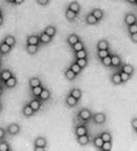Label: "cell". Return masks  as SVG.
<instances>
[{
	"label": "cell",
	"instance_id": "6da1fadb",
	"mask_svg": "<svg viewBox=\"0 0 137 151\" xmlns=\"http://www.w3.org/2000/svg\"><path fill=\"white\" fill-rule=\"evenodd\" d=\"M78 118H79L80 120L83 122H87L92 119V112L91 111L87 108H83L81 110H79L77 113Z\"/></svg>",
	"mask_w": 137,
	"mask_h": 151
},
{
	"label": "cell",
	"instance_id": "7a4b0ae2",
	"mask_svg": "<svg viewBox=\"0 0 137 151\" xmlns=\"http://www.w3.org/2000/svg\"><path fill=\"white\" fill-rule=\"evenodd\" d=\"M93 118V121L94 124H97V125H103L104 123L106 122V114L104 112H97L94 113V115H92Z\"/></svg>",
	"mask_w": 137,
	"mask_h": 151
},
{
	"label": "cell",
	"instance_id": "3957f363",
	"mask_svg": "<svg viewBox=\"0 0 137 151\" xmlns=\"http://www.w3.org/2000/svg\"><path fill=\"white\" fill-rule=\"evenodd\" d=\"M7 132L12 136H14V135H17L20 133L21 131V127L20 125L16 124V123H12V124H9L8 127H7Z\"/></svg>",
	"mask_w": 137,
	"mask_h": 151
},
{
	"label": "cell",
	"instance_id": "277c9868",
	"mask_svg": "<svg viewBox=\"0 0 137 151\" xmlns=\"http://www.w3.org/2000/svg\"><path fill=\"white\" fill-rule=\"evenodd\" d=\"M28 104H30V107L33 109V111H34L35 112L39 111L42 109V106H43V102L38 97L31 99V100L28 102Z\"/></svg>",
	"mask_w": 137,
	"mask_h": 151
},
{
	"label": "cell",
	"instance_id": "5b68a950",
	"mask_svg": "<svg viewBox=\"0 0 137 151\" xmlns=\"http://www.w3.org/2000/svg\"><path fill=\"white\" fill-rule=\"evenodd\" d=\"M35 111H33V109L30 107V105L28 103L25 104L24 107L22 108V114L25 117H31L34 115Z\"/></svg>",
	"mask_w": 137,
	"mask_h": 151
},
{
	"label": "cell",
	"instance_id": "8992f818",
	"mask_svg": "<svg viewBox=\"0 0 137 151\" xmlns=\"http://www.w3.org/2000/svg\"><path fill=\"white\" fill-rule=\"evenodd\" d=\"M38 146H40V147H45L46 148L47 146V141L45 137L43 136H39L37 137L35 139L34 143H33V147H38Z\"/></svg>",
	"mask_w": 137,
	"mask_h": 151
},
{
	"label": "cell",
	"instance_id": "52a82bcc",
	"mask_svg": "<svg viewBox=\"0 0 137 151\" xmlns=\"http://www.w3.org/2000/svg\"><path fill=\"white\" fill-rule=\"evenodd\" d=\"M78 103H79V99L75 98L74 96H72L69 93L67 94V96H66V97H65V104H66V106H67V107L73 108L75 106H77Z\"/></svg>",
	"mask_w": 137,
	"mask_h": 151
},
{
	"label": "cell",
	"instance_id": "ba28073f",
	"mask_svg": "<svg viewBox=\"0 0 137 151\" xmlns=\"http://www.w3.org/2000/svg\"><path fill=\"white\" fill-rule=\"evenodd\" d=\"M88 134V129L87 127L84 125H79L77 127H75V135L76 136H81V135H85Z\"/></svg>",
	"mask_w": 137,
	"mask_h": 151
},
{
	"label": "cell",
	"instance_id": "9c48e42d",
	"mask_svg": "<svg viewBox=\"0 0 137 151\" xmlns=\"http://www.w3.org/2000/svg\"><path fill=\"white\" fill-rule=\"evenodd\" d=\"M41 44L39 40V35L36 34H31L27 36V45H39Z\"/></svg>",
	"mask_w": 137,
	"mask_h": 151
},
{
	"label": "cell",
	"instance_id": "30bf717a",
	"mask_svg": "<svg viewBox=\"0 0 137 151\" xmlns=\"http://www.w3.org/2000/svg\"><path fill=\"white\" fill-rule=\"evenodd\" d=\"M124 22L127 26H131L137 22V18L134 13H127L124 18Z\"/></svg>",
	"mask_w": 137,
	"mask_h": 151
},
{
	"label": "cell",
	"instance_id": "8fae6325",
	"mask_svg": "<svg viewBox=\"0 0 137 151\" xmlns=\"http://www.w3.org/2000/svg\"><path fill=\"white\" fill-rule=\"evenodd\" d=\"M50 97H51V93H50L49 90L46 89V88H44V90H43L42 93H40V96H38V98H39L42 102L49 100Z\"/></svg>",
	"mask_w": 137,
	"mask_h": 151
},
{
	"label": "cell",
	"instance_id": "7c38bea8",
	"mask_svg": "<svg viewBox=\"0 0 137 151\" xmlns=\"http://www.w3.org/2000/svg\"><path fill=\"white\" fill-rule=\"evenodd\" d=\"M39 40H40V42L43 45H47V44H49V42H51L52 41V37L49 36L48 34H46V33L44 31V32H42L40 33V35H39Z\"/></svg>",
	"mask_w": 137,
	"mask_h": 151
},
{
	"label": "cell",
	"instance_id": "4fadbf2b",
	"mask_svg": "<svg viewBox=\"0 0 137 151\" xmlns=\"http://www.w3.org/2000/svg\"><path fill=\"white\" fill-rule=\"evenodd\" d=\"M12 76H13V74H12V72L11 70H9V69L2 70L1 72H0V79H1L3 82H5L9 78H12Z\"/></svg>",
	"mask_w": 137,
	"mask_h": 151
},
{
	"label": "cell",
	"instance_id": "5bb4252c",
	"mask_svg": "<svg viewBox=\"0 0 137 151\" xmlns=\"http://www.w3.org/2000/svg\"><path fill=\"white\" fill-rule=\"evenodd\" d=\"M77 142H78V144L80 145H87L90 143V137L88 136V134L78 136L77 137Z\"/></svg>",
	"mask_w": 137,
	"mask_h": 151
},
{
	"label": "cell",
	"instance_id": "9a60e30c",
	"mask_svg": "<svg viewBox=\"0 0 137 151\" xmlns=\"http://www.w3.org/2000/svg\"><path fill=\"white\" fill-rule=\"evenodd\" d=\"M42 85V80L37 78V77H34V78H31L28 79V86L30 88H34V87H37V86H40Z\"/></svg>",
	"mask_w": 137,
	"mask_h": 151
},
{
	"label": "cell",
	"instance_id": "2e32d148",
	"mask_svg": "<svg viewBox=\"0 0 137 151\" xmlns=\"http://www.w3.org/2000/svg\"><path fill=\"white\" fill-rule=\"evenodd\" d=\"M12 48V47L9 46V45H7L6 42H0V54L6 55V54H8V53L11 52Z\"/></svg>",
	"mask_w": 137,
	"mask_h": 151
},
{
	"label": "cell",
	"instance_id": "e0dca14e",
	"mask_svg": "<svg viewBox=\"0 0 137 151\" xmlns=\"http://www.w3.org/2000/svg\"><path fill=\"white\" fill-rule=\"evenodd\" d=\"M26 51L30 55H35L39 51V45H26Z\"/></svg>",
	"mask_w": 137,
	"mask_h": 151
},
{
	"label": "cell",
	"instance_id": "ac0fdd59",
	"mask_svg": "<svg viewBox=\"0 0 137 151\" xmlns=\"http://www.w3.org/2000/svg\"><path fill=\"white\" fill-rule=\"evenodd\" d=\"M4 83H5V85H6L7 88H9V89L14 88V87L16 86V84H17V78H16L15 76H12V78H9Z\"/></svg>",
	"mask_w": 137,
	"mask_h": 151
},
{
	"label": "cell",
	"instance_id": "d6986e66",
	"mask_svg": "<svg viewBox=\"0 0 137 151\" xmlns=\"http://www.w3.org/2000/svg\"><path fill=\"white\" fill-rule=\"evenodd\" d=\"M112 58V67H119L121 66V58L116 54L111 55Z\"/></svg>",
	"mask_w": 137,
	"mask_h": 151
},
{
	"label": "cell",
	"instance_id": "ffe728a7",
	"mask_svg": "<svg viewBox=\"0 0 137 151\" xmlns=\"http://www.w3.org/2000/svg\"><path fill=\"white\" fill-rule=\"evenodd\" d=\"M64 15H65V18L67 19L68 21H70V22L74 21L75 19L77 18V13H76L75 12H73V11H71V9H65Z\"/></svg>",
	"mask_w": 137,
	"mask_h": 151
},
{
	"label": "cell",
	"instance_id": "44dd1931",
	"mask_svg": "<svg viewBox=\"0 0 137 151\" xmlns=\"http://www.w3.org/2000/svg\"><path fill=\"white\" fill-rule=\"evenodd\" d=\"M79 41V37L77 35V34H74V33H72V34H70L67 39H66V42H67V44L71 46H73L76 42Z\"/></svg>",
	"mask_w": 137,
	"mask_h": 151
},
{
	"label": "cell",
	"instance_id": "7402d4cb",
	"mask_svg": "<svg viewBox=\"0 0 137 151\" xmlns=\"http://www.w3.org/2000/svg\"><path fill=\"white\" fill-rule=\"evenodd\" d=\"M3 42H6V44L9 45V46L13 47L16 45V38L13 35H7L6 37H5V39L3 40Z\"/></svg>",
	"mask_w": 137,
	"mask_h": 151
},
{
	"label": "cell",
	"instance_id": "603a6c76",
	"mask_svg": "<svg viewBox=\"0 0 137 151\" xmlns=\"http://www.w3.org/2000/svg\"><path fill=\"white\" fill-rule=\"evenodd\" d=\"M69 94H71L72 96H74L75 98H77L79 100L82 96V92H81V90L79 88H73L69 91Z\"/></svg>",
	"mask_w": 137,
	"mask_h": 151
},
{
	"label": "cell",
	"instance_id": "cb8c5ba5",
	"mask_svg": "<svg viewBox=\"0 0 137 151\" xmlns=\"http://www.w3.org/2000/svg\"><path fill=\"white\" fill-rule=\"evenodd\" d=\"M111 80H112V84H115V85H121V84L123 83L119 72H118V73H113V74L112 75Z\"/></svg>",
	"mask_w": 137,
	"mask_h": 151
},
{
	"label": "cell",
	"instance_id": "d4e9b609",
	"mask_svg": "<svg viewBox=\"0 0 137 151\" xmlns=\"http://www.w3.org/2000/svg\"><path fill=\"white\" fill-rule=\"evenodd\" d=\"M121 71L123 72H126L130 75H132L134 73V67L131 64H128V63H124L121 65Z\"/></svg>",
	"mask_w": 137,
	"mask_h": 151
},
{
	"label": "cell",
	"instance_id": "484cf974",
	"mask_svg": "<svg viewBox=\"0 0 137 151\" xmlns=\"http://www.w3.org/2000/svg\"><path fill=\"white\" fill-rule=\"evenodd\" d=\"M85 22H86L88 25H97L99 22V20H97L92 13H89L88 15L85 17Z\"/></svg>",
	"mask_w": 137,
	"mask_h": 151
},
{
	"label": "cell",
	"instance_id": "4316f807",
	"mask_svg": "<svg viewBox=\"0 0 137 151\" xmlns=\"http://www.w3.org/2000/svg\"><path fill=\"white\" fill-rule=\"evenodd\" d=\"M67 9H71V11L75 12L76 13H79L80 12V5L77 2V1H74V2H71L68 6H67Z\"/></svg>",
	"mask_w": 137,
	"mask_h": 151
},
{
	"label": "cell",
	"instance_id": "83f0119b",
	"mask_svg": "<svg viewBox=\"0 0 137 151\" xmlns=\"http://www.w3.org/2000/svg\"><path fill=\"white\" fill-rule=\"evenodd\" d=\"M103 143H104V142H103L102 138L99 135L97 137H96V138H94V140H93V145H94V146L97 149H98V150L101 149V146H102Z\"/></svg>",
	"mask_w": 137,
	"mask_h": 151
},
{
	"label": "cell",
	"instance_id": "f1b7e54d",
	"mask_svg": "<svg viewBox=\"0 0 137 151\" xmlns=\"http://www.w3.org/2000/svg\"><path fill=\"white\" fill-rule=\"evenodd\" d=\"M64 77H65V78L67 79V80L71 81V80H74V79L76 78V77H77V75H76L70 68H68V69H66V70L64 71Z\"/></svg>",
	"mask_w": 137,
	"mask_h": 151
},
{
	"label": "cell",
	"instance_id": "f546056e",
	"mask_svg": "<svg viewBox=\"0 0 137 151\" xmlns=\"http://www.w3.org/2000/svg\"><path fill=\"white\" fill-rule=\"evenodd\" d=\"M109 42L106 40H100L97 42V50H101V49H109Z\"/></svg>",
	"mask_w": 137,
	"mask_h": 151
},
{
	"label": "cell",
	"instance_id": "4dcf8cb0",
	"mask_svg": "<svg viewBox=\"0 0 137 151\" xmlns=\"http://www.w3.org/2000/svg\"><path fill=\"white\" fill-rule=\"evenodd\" d=\"M11 150L12 147L7 141H5V139L0 141V151H11Z\"/></svg>",
	"mask_w": 137,
	"mask_h": 151
},
{
	"label": "cell",
	"instance_id": "1f68e13d",
	"mask_svg": "<svg viewBox=\"0 0 137 151\" xmlns=\"http://www.w3.org/2000/svg\"><path fill=\"white\" fill-rule=\"evenodd\" d=\"M45 32L46 33V34H48L49 36H51L52 38H53L57 33V28L54 26H48V27H45Z\"/></svg>",
	"mask_w": 137,
	"mask_h": 151
},
{
	"label": "cell",
	"instance_id": "d6a6232c",
	"mask_svg": "<svg viewBox=\"0 0 137 151\" xmlns=\"http://www.w3.org/2000/svg\"><path fill=\"white\" fill-rule=\"evenodd\" d=\"M91 13L97 19V20H99V21H100L101 19L104 17V12H103V11H102V9H94Z\"/></svg>",
	"mask_w": 137,
	"mask_h": 151
},
{
	"label": "cell",
	"instance_id": "836d02e7",
	"mask_svg": "<svg viewBox=\"0 0 137 151\" xmlns=\"http://www.w3.org/2000/svg\"><path fill=\"white\" fill-rule=\"evenodd\" d=\"M75 58L76 59H83V58H87V51L85 50V48L76 51L75 52Z\"/></svg>",
	"mask_w": 137,
	"mask_h": 151
},
{
	"label": "cell",
	"instance_id": "e575fe53",
	"mask_svg": "<svg viewBox=\"0 0 137 151\" xmlns=\"http://www.w3.org/2000/svg\"><path fill=\"white\" fill-rule=\"evenodd\" d=\"M69 68H70L71 70H72L73 72H74L76 75H77V76H78L79 74H80V72H81V70H82V68L80 67V66H79L77 63H76V61L70 65V67H69Z\"/></svg>",
	"mask_w": 137,
	"mask_h": 151
},
{
	"label": "cell",
	"instance_id": "d590c367",
	"mask_svg": "<svg viewBox=\"0 0 137 151\" xmlns=\"http://www.w3.org/2000/svg\"><path fill=\"white\" fill-rule=\"evenodd\" d=\"M44 90V87L40 85V86H37V87H34V88H31V93L32 96L34 97H38L40 96V93H42V91Z\"/></svg>",
	"mask_w": 137,
	"mask_h": 151
},
{
	"label": "cell",
	"instance_id": "8d00e7d4",
	"mask_svg": "<svg viewBox=\"0 0 137 151\" xmlns=\"http://www.w3.org/2000/svg\"><path fill=\"white\" fill-rule=\"evenodd\" d=\"M97 58L98 59H103L107 57L108 55H111V52L109 49H101V50H97Z\"/></svg>",
	"mask_w": 137,
	"mask_h": 151
},
{
	"label": "cell",
	"instance_id": "74e56055",
	"mask_svg": "<svg viewBox=\"0 0 137 151\" xmlns=\"http://www.w3.org/2000/svg\"><path fill=\"white\" fill-rule=\"evenodd\" d=\"M101 63L106 66V67H111L112 66V58H111V55H108L107 57H105V58L101 59Z\"/></svg>",
	"mask_w": 137,
	"mask_h": 151
},
{
	"label": "cell",
	"instance_id": "f35d334b",
	"mask_svg": "<svg viewBox=\"0 0 137 151\" xmlns=\"http://www.w3.org/2000/svg\"><path fill=\"white\" fill-rule=\"evenodd\" d=\"M119 74H120V77H121V79H122V82L123 83L128 82L131 79V75L128 74L126 72H123V71H120Z\"/></svg>",
	"mask_w": 137,
	"mask_h": 151
},
{
	"label": "cell",
	"instance_id": "ab89813d",
	"mask_svg": "<svg viewBox=\"0 0 137 151\" xmlns=\"http://www.w3.org/2000/svg\"><path fill=\"white\" fill-rule=\"evenodd\" d=\"M112 141H109V142H104L100 150H102V151H110V150H112Z\"/></svg>",
	"mask_w": 137,
	"mask_h": 151
},
{
	"label": "cell",
	"instance_id": "60d3db41",
	"mask_svg": "<svg viewBox=\"0 0 137 151\" xmlns=\"http://www.w3.org/2000/svg\"><path fill=\"white\" fill-rule=\"evenodd\" d=\"M76 63H77L80 67L82 69L85 68L87 66V63H88V60L87 58H83V59H76Z\"/></svg>",
	"mask_w": 137,
	"mask_h": 151
},
{
	"label": "cell",
	"instance_id": "b9f144b4",
	"mask_svg": "<svg viewBox=\"0 0 137 151\" xmlns=\"http://www.w3.org/2000/svg\"><path fill=\"white\" fill-rule=\"evenodd\" d=\"M102 138L103 142H109V141H112V134L110 133V132H107V131H104L102 132V133L99 135Z\"/></svg>",
	"mask_w": 137,
	"mask_h": 151
},
{
	"label": "cell",
	"instance_id": "7bdbcfd3",
	"mask_svg": "<svg viewBox=\"0 0 137 151\" xmlns=\"http://www.w3.org/2000/svg\"><path fill=\"white\" fill-rule=\"evenodd\" d=\"M84 48V44L81 42V41H79V42H77L76 44L72 46V49L76 52V51H79V50H81V49H83Z\"/></svg>",
	"mask_w": 137,
	"mask_h": 151
},
{
	"label": "cell",
	"instance_id": "ee69618b",
	"mask_svg": "<svg viewBox=\"0 0 137 151\" xmlns=\"http://www.w3.org/2000/svg\"><path fill=\"white\" fill-rule=\"evenodd\" d=\"M128 31H129L130 34L137 32V22L132 24V25H131V26H128Z\"/></svg>",
	"mask_w": 137,
	"mask_h": 151
},
{
	"label": "cell",
	"instance_id": "f6af8a7d",
	"mask_svg": "<svg viewBox=\"0 0 137 151\" xmlns=\"http://www.w3.org/2000/svg\"><path fill=\"white\" fill-rule=\"evenodd\" d=\"M6 131L7 130H5V129L0 127V141L4 140L5 138H6Z\"/></svg>",
	"mask_w": 137,
	"mask_h": 151
},
{
	"label": "cell",
	"instance_id": "bcb514c9",
	"mask_svg": "<svg viewBox=\"0 0 137 151\" xmlns=\"http://www.w3.org/2000/svg\"><path fill=\"white\" fill-rule=\"evenodd\" d=\"M131 127H132V129H133L134 130L137 129V117L132 118L131 121Z\"/></svg>",
	"mask_w": 137,
	"mask_h": 151
},
{
	"label": "cell",
	"instance_id": "7dc6e473",
	"mask_svg": "<svg viewBox=\"0 0 137 151\" xmlns=\"http://www.w3.org/2000/svg\"><path fill=\"white\" fill-rule=\"evenodd\" d=\"M37 3L40 5V6H46V5L49 4L50 0H36Z\"/></svg>",
	"mask_w": 137,
	"mask_h": 151
},
{
	"label": "cell",
	"instance_id": "c3c4849f",
	"mask_svg": "<svg viewBox=\"0 0 137 151\" xmlns=\"http://www.w3.org/2000/svg\"><path fill=\"white\" fill-rule=\"evenodd\" d=\"M130 38H131V42H135V44H137V32L132 33V34H130Z\"/></svg>",
	"mask_w": 137,
	"mask_h": 151
},
{
	"label": "cell",
	"instance_id": "681fc988",
	"mask_svg": "<svg viewBox=\"0 0 137 151\" xmlns=\"http://www.w3.org/2000/svg\"><path fill=\"white\" fill-rule=\"evenodd\" d=\"M33 150H34V151H44V150H45V148L38 146V147H33Z\"/></svg>",
	"mask_w": 137,
	"mask_h": 151
},
{
	"label": "cell",
	"instance_id": "f907efd6",
	"mask_svg": "<svg viewBox=\"0 0 137 151\" xmlns=\"http://www.w3.org/2000/svg\"><path fill=\"white\" fill-rule=\"evenodd\" d=\"M24 2H25V0H15L14 1V5H21Z\"/></svg>",
	"mask_w": 137,
	"mask_h": 151
},
{
	"label": "cell",
	"instance_id": "816d5d0a",
	"mask_svg": "<svg viewBox=\"0 0 137 151\" xmlns=\"http://www.w3.org/2000/svg\"><path fill=\"white\" fill-rule=\"evenodd\" d=\"M5 1L9 4H14V1H15V0H5Z\"/></svg>",
	"mask_w": 137,
	"mask_h": 151
},
{
	"label": "cell",
	"instance_id": "f5cc1de1",
	"mask_svg": "<svg viewBox=\"0 0 137 151\" xmlns=\"http://www.w3.org/2000/svg\"><path fill=\"white\" fill-rule=\"evenodd\" d=\"M4 22V19H3V15H0V26H2V24Z\"/></svg>",
	"mask_w": 137,
	"mask_h": 151
},
{
	"label": "cell",
	"instance_id": "db71d44e",
	"mask_svg": "<svg viewBox=\"0 0 137 151\" xmlns=\"http://www.w3.org/2000/svg\"><path fill=\"white\" fill-rule=\"evenodd\" d=\"M128 2H130V3H131V4H135L136 3V0H127Z\"/></svg>",
	"mask_w": 137,
	"mask_h": 151
},
{
	"label": "cell",
	"instance_id": "11a10c76",
	"mask_svg": "<svg viewBox=\"0 0 137 151\" xmlns=\"http://www.w3.org/2000/svg\"><path fill=\"white\" fill-rule=\"evenodd\" d=\"M3 91H4V90H3L2 86H0V96H1L2 94H3Z\"/></svg>",
	"mask_w": 137,
	"mask_h": 151
},
{
	"label": "cell",
	"instance_id": "9f6ffc18",
	"mask_svg": "<svg viewBox=\"0 0 137 151\" xmlns=\"http://www.w3.org/2000/svg\"><path fill=\"white\" fill-rule=\"evenodd\" d=\"M2 110H3V105H2V103L0 102V112L2 111Z\"/></svg>",
	"mask_w": 137,
	"mask_h": 151
},
{
	"label": "cell",
	"instance_id": "6f0895ef",
	"mask_svg": "<svg viewBox=\"0 0 137 151\" xmlns=\"http://www.w3.org/2000/svg\"><path fill=\"white\" fill-rule=\"evenodd\" d=\"M2 64H3V63H2V60H1V58H0V67L2 66Z\"/></svg>",
	"mask_w": 137,
	"mask_h": 151
},
{
	"label": "cell",
	"instance_id": "680465c9",
	"mask_svg": "<svg viewBox=\"0 0 137 151\" xmlns=\"http://www.w3.org/2000/svg\"><path fill=\"white\" fill-rule=\"evenodd\" d=\"M0 15H3V12H2L1 8H0Z\"/></svg>",
	"mask_w": 137,
	"mask_h": 151
},
{
	"label": "cell",
	"instance_id": "91938a15",
	"mask_svg": "<svg viewBox=\"0 0 137 151\" xmlns=\"http://www.w3.org/2000/svg\"><path fill=\"white\" fill-rule=\"evenodd\" d=\"M135 132H136V134H137V129H135Z\"/></svg>",
	"mask_w": 137,
	"mask_h": 151
},
{
	"label": "cell",
	"instance_id": "94428289",
	"mask_svg": "<svg viewBox=\"0 0 137 151\" xmlns=\"http://www.w3.org/2000/svg\"><path fill=\"white\" fill-rule=\"evenodd\" d=\"M135 4H136V5H137V0H136V3H135Z\"/></svg>",
	"mask_w": 137,
	"mask_h": 151
}]
</instances>
